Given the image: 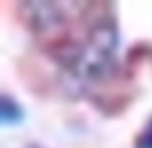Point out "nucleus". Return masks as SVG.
Segmentation results:
<instances>
[{
	"label": "nucleus",
	"instance_id": "obj_4",
	"mask_svg": "<svg viewBox=\"0 0 152 148\" xmlns=\"http://www.w3.org/2000/svg\"><path fill=\"white\" fill-rule=\"evenodd\" d=\"M137 148H152V123H150L148 129L145 131V135H142V137L139 139Z\"/></svg>",
	"mask_w": 152,
	"mask_h": 148
},
{
	"label": "nucleus",
	"instance_id": "obj_1",
	"mask_svg": "<svg viewBox=\"0 0 152 148\" xmlns=\"http://www.w3.org/2000/svg\"><path fill=\"white\" fill-rule=\"evenodd\" d=\"M23 15H25L31 29L39 31V33L50 31L56 25L62 23V12L52 2H27V4H23Z\"/></svg>",
	"mask_w": 152,
	"mask_h": 148
},
{
	"label": "nucleus",
	"instance_id": "obj_3",
	"mask_svg": "<svg viewBox=\"0 0 152 148\" xmlns=\"http://www.w3.org/2000/svg\"><path fill=\"white\" fill-rule=\"evenodd\" d=\"M0 119H2L4 125H10V123H15L21 119L19 106L10 96H6V94L2 96V102H0Z\"/></svg>",
	"mask_w": 152,
	"mask_h": 148
},
{
	"label": "nucleus",
	"instance_id": "obj_2",
	"mask_svg": "<svg viewBox=\"0 0 152 148\" xmlns=\"http://www.w3.org/2000/svg\"><path fill=\"white\" fill-rule=\"evenodd\" d=\"M118 46V29H115L112 23L102 21L91 29L89 33V48L98 52L102 56L112 58Z\"/></svg>",
	"mask_w": 152,
	"mask_h": 148
}]
</instances>
